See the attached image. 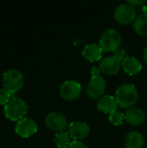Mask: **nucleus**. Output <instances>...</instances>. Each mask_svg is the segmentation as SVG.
I'll return each instance as SVG.
<instances>
[{"mask_svg": "<svg viewBox=\"0 0 147 148\" xmlns=\"http://www.w3.org/2000/svg\"><path fill=\"white\" fill-rule=\"evenodd\" d=\"M138 90L131 83H124L116 90V101L121 108H131L138 100Z\"/></svg>", "mask_w": 147, "mask_h": 148, "instance_id": "nucleus-1", "label": "nucleus"}, {"mask_svg": "<svg viewBox=\"0 0 147 148\" xmlns=\"http://www.w3.org/2000/svg\"><path fill=\"white\" fill-rule=\"evenodd\" d=\"M4 114L6 118L13 121H18L24 118L28 111L27 103L21 98H12L4 106Z\"/></svg>", "mask_w": 147, "mask_h": 148, "instance_id": "nucleus-2", "label": "nucleus"}, {"mask_svg": "<svg viewBox=\"0 0 147 148\" xmlns=\"http://www.w3.org/2000/svg\"><path fill=\"white\" fill-rule=\"evenodd\" d=\"M2 82L3 88L13 95L23 88L24 76L23 74L17 69H9L3 74Z\"/></svg>", "mask_w": 147, "mask_h": 148, "instance_id": "nucleus-3", "label": "nucleus"}, {"mask_svg": "<svg viewBox=\"0 0 147 148\" xmlns=\"http://www.w3.org/2000/svg\"><path fill=\"white\" fill-rule=\"evenodd\" d=\"M121 36L114 29H108L105 30L100 38V46L103 51L110 52L116 51L121 43Z\"/></svg>", "mask_w": 147, "mask_h": 148, "instance_id": "nucleus-4", "label": "nucleus"}, {"mask_svg": "<svg viewBox=\"0 0 147 148\" xmlns=\"http://www.w3.org/2000/svg\"><path fill=\"white\" fill-rule=\"evenodd\" d=\"M114 17L117 22L122 24L131 23L136 19L135 7L129 3H120L114 10Z\"/></svg>", "mask_w": 147, "mask_h": 148, "instance_id": "nucleus-5", "label": "nucleus"}, {"mask_svg": "<svg viewBox=\"0 0 147 148\" xmlns=\"http://www.w3.org/2000/svg\"><path fill=\"white\" fill-rule=\"evenodd\" d=\"M81 92V85L80 82L68 80L64 82L60 88V95L65 100H74L80 96Z\"/></svg>", "mask_w": 147, "mask_h": 148, "instance_id": "nucleus-6", "label": "nucleus"}, {"mask_svg": "<svg viewBox=\"0 0 147 148\" xmlns=\"http://www.w3.org/2000/svg\"><path fill=\"white\" fill-rule=\"evenodd\" d=\"M45 123L48 127L56 132H62L68 127L66 116L60 112H51L45 118Z\"/></svg>", "mask_w": 147, "mask_h": 148, "instance_id": "nucleus-7", "label": "nucleus"}, {"mask_svg": "<svg viewBox=\"0 0 147 148\" xmlns=\"http://www.w3.org/2000/svg\"><path fill=\"white\" fill-rule=\"evenodd\" d=\"M37 128L36 122L30 118H23L15 126L16 133L23 138H28L33 135L37 132Z\"/></svg>", "mask_w": 147, "mask_h": 148, "instance_id": "nucleus-8", "label": "nucleus"}, {"mask_svg": "<svg viewBox=\"0 0 147 148\" xmlns=\"http://www.w3.org/2000/svg\"><path fill=\"white\" fill-rule=\"evenodd\" d=\"M106 87L107 83L102 76H92L87 88V94L90 98L97 99L104 94Z\"/></svg>", "mask_w": 147, "mask_h": 148, "instance_id": "nucleus-9", "label": "nucleus"}, {"mask_svg": "<svg viewBox=\"0 0 147 148\" xmlns=\"http://www.w3.org/2000/svg\"><path fill=\"white\" fill-rule=\"evenodd\" d=\"M68 134L74 140H81L89 134V127L83 121H74L68 127Z\"/></svg>", "mask_w": 147, "mask_h": 148, "instance_id": "nucleus-10", "label": "nucleus"}, {"mask_svg": "<svg viewBox=\"0 0 147 148\" xmlns=\"http://www.w3.org/2000/svg\"><path fill=\"white\" fill-rule=\"evenodd\" d=\"M121 67V62L114 56H107L100 62V69L106 75H115Z\"/></svg>", "mask_w": 147, "mask_h": 148, "instance_id": "nucleus-11", "label": "nucleus"}, {"mask_svg": "<svg viewBox=\"0 0 147 148\" xmlns=\"http://www.w3.org/2000/svg\"><path fill=\"white\" fill-rule=\"evenodd\" d=\"M118 105L116 98L111 95H104L101 97L97 103V107L100 111L109 114L117 111Z\"/></svg>", "mask_w": 147, "mask_h": 148, "instance_id": "nucleus-12", "label": "nucleus"}, {"mask_svg": "<svg viewBox=\"0 0 147 148\" xmlns=\"http://www.w3.org/2000/svg\"><path fill=\"white\" fill-rule=\"evenodd\" d=\"M125 119L130 125L138 126L144 122L146 115L142 109L138 108H131L126 110L125 114Z\"/></svg>", "mask_w": 147, "mask_h": 148, "instance_id": "nucleus-13", "label": "nucleus"}, {"mask_svg": "<svg viewBox=\"0 0 147 148\" xmlns=\"http://www.w3.org/2000/svg\"><path fill=\"white\" fill-rule=\"evenodd\" d=\"M102 54L103 49H101L100 44L97 43H88L84 47L82 50L83 56L90 62L100 60L102 57Z\"/></svg>", "mask_w": 147, "mask_h": 148, "instance_id": "nucleus-14", "label": "nucleus"}, {"mask_svg": "<svg viewBox=\"0 0 147 148\" xmlns=\"http://www.w3.org/2000/svg\"><path fill=\"white\" fill-rule=\"evenodd\" d=\"M121 65L125 72L130 75H136L142 69L141 62L135 56H126L121 62Z\"/></svg>", "mask_w": 147, "mask_h": 148, "instance_id": "nucleus-15", "label": "nucleus"}, {"mask_svg": "<svg viewBox=\"0 0 147 148\" xmlns=\"http://www.w3.org/2000/svg\"><path fill=\"white\" fill-rule=\"evenodd\" d=\"M144 145L143 135L137 132H129L125 137V146L126 148H141Z\"/></svg>", "mask_w": 147, "mask_h": 148, "instance_id": "nucleus-16", "label": "nucleus"}, {"mask_svg": "<svg viewBox=\"0 0 147 148\" xmlns=\"http://www.w3.org/2000/svg\"><path fill=\"white\" fill-rule=\"evenodd\" d=\"M133 28L137 34L140 36L147 35V13L139 14L133 23Z\"/></svg>", "mask_w": 147, "mask_h": 148, "instance_id": "nucleus-17", "label": "nucleus"}, {"mask_svg": "<svg viewBox=\"0 0 147 148\" xmlns=\"http://www.w3.org/2000/svg\"><path fill=\"white\" fill-rule=\"evenodd\" d=\"M54 140L59 148H67L70 144V136L66 132H58L55 134Z\"/></svg>", "mask_w": 147, "mask_h": 148, "instance_id": "nucleus-18", "label": "nucleus"}, {"mask_svg": "<svg viewBox=\"0 0 147 148\" xmlns=\"http://www.w3.org/2000/svg\"><path fill=\"white\" fill-rule=\"evenodd\" d=\"M125 119V114L121 112L116 111L109 115V121L114 126H120Z\"/></svg>", "mask_w": 147, "mask_h": 148, "instance_id": "nucleus-19", "label": "nucleus"}, {"mask_svg": "<svg viewBox=\"0 0 147 148\" xmlns=\"http://www.w3.org/2000/svg\"><path fill=\"white\" fill-rule=\"evenodd\" d=\"M12 94H10L4 88H0V106H5L10 101Z\"/></svg>", "mask_w": 147, "mask_h": 148, "instance_id": "nucleus-20", "label": "nucleus"}, {"mask_svg": "<svg viewBox=\"0 0 147 148\" xmlns=\"http://www.w3.org/2000/svg\"><path fill=\"white\" fill-rule=\"evenodd\" d=\"M114 57H116L119 61L122 62L124 58L126 57V50L123 49H118L116 51H114Z\"/></svg>", "mask_w": 147, "mask_h": 148, "instance_id": "nucleus-21", "label": "nucleus"}, {"mask_svg": "<svg viewBox=\"0 0 147 148\" xmlns=\"http://www.w3.org/2000/svg\"><path fill=\"white\" fill-rule=\"evenodd\" d=\"M67 148H88L87 146L78 140H74L73 142H70V144L68 145V147Z\"/></svg>", "mask_w": 147, "mask_h": 148, "instance_id": "nucleus-22", "label": "nucleus"}, {"mask_svg": "<svg viewBox=\"0 0 147 148\" xmlns=\"http://www.w3.org/2000/svg\"><path fill=\"white\" fill-rule=\"evenodd\" d=\"M127 3H129L130 4H132L133 6H135V5H140V4H143L146 3L145 0H129Z\"/></svg>", "mask_w": 147, "mask_h": 148, "instance_id": "nucleus-23", "label": "nucleus"}, {"mask_svg": "<svg viewBox=\"0 0 147 148\" xmlns=\"http://www.w3.org/2000/svg\"><path fill=\"white\" fill-rule=\"evenodd\" d=\"M92 75L93 76H96V75H99V73H100V70L96 68V67H92Z\"/></svg>", "mask_w": 147, "mask_h": 148, "instance_id": "nucleus-24", "label": "nucleus"}, {"mask_svg": "<svg viewBox=\"0 0 147 148\" xmlns=\"http://www.w3.org/2000/svg\"><path fill=\"white\" fill-rule=\"evenodd\" d=\"M143 57H144V60L147 62V46L146 47V49H144V52H143Z\"/></svg>", "mask_w": 147, "mask_h": 148, "instance_id": "nucleus-25", "label": "nucleus"}, {"mask_svg": "<svg viewBox=\"0 0 147 148\" xmlns=\"http://www.w3.org/2000/svg\"><path fill=\"white\" fill-rule=\"evenodd\" d=\"M142 10H143V13H147V5H144L142 7Z\"/></svg>", "mask_w": 147, "mask_h": 148, "instance_id": "nucleus-26", "label": "nucleus"}]
</instances>
